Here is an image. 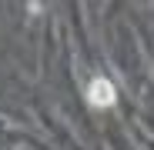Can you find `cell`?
I'll list each match as a JSON object with an SVG mask.
<instances>
[{
	"mask_svg": "<svg viewBox=\"0 0 154 150\" xmlns=\"http://www.w3.org/2000/svg\"><path fill=\"white\" fill-rule=\"evenodd\" d=\"M87 93H91V104H94V107H107V104H114V87H107V80H100V77L91 84Z\"/></svg>",
	"mask_w": 154,
	"mask_h": 150,
	"instance_id": "cell-1",
	"label": "cell"
}]
</instances>
